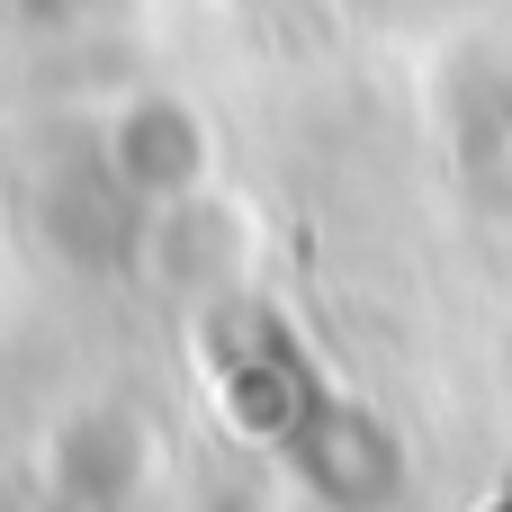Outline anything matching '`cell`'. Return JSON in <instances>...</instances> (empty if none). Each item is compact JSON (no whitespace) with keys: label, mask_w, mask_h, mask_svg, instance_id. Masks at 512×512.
Segmentation results:
<instances>
[{"label":"cell","mask_w":512,"mask_h":512,"mask_svg":"<svg viewBox=\"0 0 512 512\" xmlns=\"http://www.w3.org/2000/svg\"><path fill=\"white\" fill-rule=\"evenodd\" d=\"M63 477H72L81 504H117V495L144 477V441H135V423H117V414H81V423L63 432Z\"/></svg>","instance_id":"obj_3"},{"label":"cell","mask_w":512,"mask_h":512,"mask_svg":"<svg viewBox=\"0 0 512 512\" xmlns=\"http://www.w3.org/2000/svg\"><path fill=\"white\" fill-rule=\"evenodd\" d=\"M279 450H288V468L306 477V495L333 504V512H387L396 486H405V450H396V432H387L369 405H324V396H306V414L279 432Z\"/></svg>","instance_id":"obj_1"},{"label":"cell","mask_w":512,"mask_h":512,"mask_svg":"<svg viewBox=\"0 0 512 512\" xmlns=\"http://www.w3.org/2000/svg\"><path fill=\"white\" fill-rule=\"evenodd\" d=\"M198 162H207V144H198L189 108H171V99H144V108L117 126V180H126L135 198H171V189H189Z\"/></svg>","instance_id":"obj_2"}]
</instances>
